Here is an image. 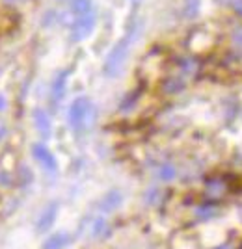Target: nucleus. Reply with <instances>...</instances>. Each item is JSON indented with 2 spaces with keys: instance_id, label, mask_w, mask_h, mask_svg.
I'll list each match as a JSON object with an SVG mask.
<instances>
[{
  "instance_id": "14",
  "label": "nucleus",
  "mask_w": 242,
  "mask_h": 249,
  "mask_svg": "<svg viewBox=\"0 0 242 249\" xmlns=\"http://www.w3.org/2000/svg\"><path fill=\"white\" fill-rule=\"evenodd\" d=\"M71 8H73L74 17H80L84 13H90L92 8V0H71Z\"/></svg>"
},
{
  "instance_id": "1",
  "label": "nucleus",
  "mask_w": 242,
  "mask_h": 249,
  "mask_svg": "<svg viewBox=\"0 0 242 249\" xmlns=\"http://www.w3.org/2000/svg\"><path fill=\"white\" fill-rule=\"evenodd\" d=\"M134 36H136V28H130V30L127 32L125 36L116 43V47L110 51V54L106 56V62H105L103 71H105V74L108 76V78H116L117 74L121 73V69H123V65H125L127 56H129V51H130V45H132Z\"/></svg>"
},
{
  "instance_id": "19",
  "label": "nucleus",
  "mask_w": 242,
  "mask_h": 249,
  "mask_svg": "<svg viewBox=\"0 0 242 249\" xmlns=\"http://www.w3.org/2000/svg\"><path fill=\"white\" fill-rule=\"evenodd\" d=\"M158 194H160V192H158L157 188H151L148 194H146V201H148V203H157L158 199H160Z\"/></svg>"
},
{
  "instance_id": "25",
  "label": "nucleus",
  "mask_w": 242,
  "mask_h": 249,
  "mask_svg": "<svg viewBox=\"0 0 242 249\" xmlns=\"http://www.w3.org/2000/svg\"><path fill=\"white\" fill-rule=\"evenodd\" d=\"M134 2H138V0H134Z\"/></svg>"
},
{
  "instance_id": "16",
  "label": "nucleus",
  "mask_w": 242,
  "mask_h": 249,
  "mask_svg": "<svg viewBox=\"0 0 242 249\" xmlns=\"http://www.w3.org/2000/svg\"><path fill=\"white\" fill-rule=\"evenodd\" d=\"M218 214V210L214 205H203V207H198L196 208V216L200 219H211L214 218Z\"/></svg>"
},
{
  "instance_id": "20",
  "label": "nucleus",
  "mask_w": 242,
  "mask_h": 249,
  "mask_svg": "<svg viewBox=\"0 0 242 249\" xmlns=\"http://www.w3.org/2000/svg\"><path fill=\"white\" fill-rule=\"evenodd\" d=\"M231 8H233V11H235L237 15H241V17H242V0H233Z\"/></svg>"
},
{
  "instance_id": "4",
  "label": "nucleus",
  "mask_w": 242,
  "mask_h": 249,
  "mask_svg": "<svg viewBox=\"0 0 242 249\" xmlns=\"http://www.w3.org/2000/svg\"><path fill=\"white\" fill-rule=\"evenodd\" d=\"M32 156L41 164L43 169H47L49 173H56V169H58L56 158H54V155L45 145H41V143H34V145H32Z\"/></svg>"
},
{
  "instance_id": "18",
  "label": "nucleus",
  "mask_w": 242,
  "mask_h": 249,
  "mask_svg": "<svg viewBox=\"0 0 242 249\" xmlns=\"http://www.w3.org/2000/svg\"><path fill=\"white\" fill-rule=\"evenodd\" d=\"M231 41H233V45H235V51L242 54V28H237V30L233 32Z\"/></svg>"
},
{
  "instance_id": "24",
  "label": "nucleus",
  "mask_w": 242,
  "mask_h": 249,
  "mask_svg": "<svg viewBox=\"0 0 242 249\" xmlns=\"http://www.w3.org/2000/svg\"><path fill=\"white\" fill-rule=\"evenodd\" d=\"M218 249H231L229 246H222V248H218Z\"/></svg>"
},
{
  "instance_id": "21",
  "label": "nucleus",
  "mask_w": 242,
  "mask_h": 249,
  "mask_svg": "<svg viewBox=\"0 0 242 249\" xmlns=\"http://www.w3.org/2000/svg\"><path fill=\"white\" fill-rule=\"evenodd\" d=\"M4 108H6V99H4L2 95H0V112H2Z\"/></svg>"
},
{
  "instance_id": "13",
  "label": "nucleus",
  "mask_w": 242,
  "mask_h": 249,
  "mask_svg": "<svg viewBox=\"0 0 242 249\" xmlns=\"http://www.w3.org/2000/svg\"><path fill=\"white\" fill-rule=\"evenodd\" d=\"M157 175H158V178H160L162 182H169V180H173V178H175V175H177V169H175V166H173V164H162V166L158 167Z\"/></svg>"
},
{
  "instance_id": "3",
  "label": "nucleus",
  "mask_w": 242,
  "mask_h": 249,
  "mask_svg": "<svg viewBox=\"0 0 242 249\" xmlns=\"http://www.w3.org/2000/svg\"><path fill=\"white\" fill-rule=\"evenodd\" d=\"M95 21H97V17H95L93 10L90 11V13L80 15V17H74V22H73V39L74 41L86 39V37L92 34V30H93Z\"/></svg>"
},
{
  "instance_id": "2",
  "label": "nucleus",
  "mask_w": 242,
  "mask_h": 249,
  "mask_svg": "<svg viewBox=\"0 0 242 249\" xmlns=\"http://www.w3.org/2000/svg\"><path fill=\"white\" fill-rule=\"evenodd\" d=\"M95 115H97V112H95V106L92 104V101L88 97H78L69 106L67 121L74 132H82L93 124Z\"/></svg>"
},
{
  "instance_id": "12",
  "label": "nucleus",
  "mask_w": 242,
  "mask_h": 249,
  "mask_svg": "<svg viewBox=\"0 0 242 249\" xmlns=\"http://www.w3.org/2000/svg\"><path fill=\"white\" fill-rule=\"evenodd\" d=\"M179 74L181 76H192V74H196L198 71V62L196 60H192V58H181L179 62Z\"/></svg>"
},
{
  "instance_id": "10",
  "label": "nucleus",
  "mask_w": 242,
  "mask_h": 249,
  "mask_svg": "<svg viewBox=\"0 0 242 249\" xmlns=\"http://www.w3.org/2000/svg\"><path fill=\"white\" fill-rule=\"evenodd\" d=\"M67 76H69V73H67V71H62V73H58V76L53 80V99L56 101V103H58V101H62L63 95H65Z\"/></svg>"
},
{
  "instance_id": "22",
  "label": "nucleus",
  "mask_w": 242,
  "mask_h": 249,
  "mask_svg": "<svg viewBox=\"0 0 242 249\" xmlns=\"http://www.w3.org/2000/svg\"><path fill=\"white\" fill-rule=\"evenodd\" d=\"M8 4H19V2H24V0H6Z\"/></svg>"
},
{
  "instance_id": "5",
  "label": "nucleus",
  "mask_w": 242,
  "mask_h": 249,
  "mask_svg": "<svg viewBox=\"0 0 242 249\" xmlns=\"http://www.w3.org/2000/svg\"><path fill=\"white\" fill-rule=\"evenodd\" d=\"M227 192V182L220 178V177H214V178H209L205 182V196L209 199H222Z\"/></svg>"
},
{
  "instance_id": "8",
  "label": "nucleus",
  "mask_w": 242,
  "mask_h": 249,
  "mask_svg": "<svg viewBox=\"0 0 242 249\" xmlns=\"http://www.w3.org/2000/svg\"><path fill=\"white\" fill-rule=\"evenodd\" d=\"M121 201H123L121 194H119L117 190H114V192H108L105 197H103V201L99 203V208H101L103 212H112V210H116V208L121 205Z\"/></svg>"
},
{
  "instance_id": "6",
  "label": "nucleus",
  "mask_w": 242,
  "mask_h": 249,
  "mask_svg": "<svg viewBox=\"0 0 242 249\" xmlns=\"http://www.w3.org/2000/svg\"><path fill=\"white\" fill-rule=\"evenodd\" d=\"M34 124H36V128L39 130V134L43 138H49L51 136L53 124H51V117H49V114L45 110H41V108H36L34 110Z\"/></svg>"
},
{
  "instance_id": "9",
  "label": "nucleus",
  "mask_w": 242,
  "mask_h": 249,
  "mask_svg": "<svg viewBox=\"0 0 242 249\" xmlns=\"http://www.w3.org/2000/svg\"><path fill=\"white\" fill-rule=\"evenodd\" d=\"M69 244H71V236L67 232H56L49 240H45L43 249H63Z\"/></svg>"
},
{
  "instance_id": "11",
  "label": "nucleus",
  "mask_w": 242,
  "mask_h": 249,
  "mask_svg": "<svg viewBox=\"0 0 242 249\" xmlns=\"http://www.w3.org/2000/svg\"><path fill=\"white\" fill-rule=\"evenodd\" d=\"M185 84H186V80H185V76H181V74L169 76L168 80L164 82V86H162V89H164L166 93H179L181 89L185 88Z\"/></svg>"
},
{
  "instance_id": "17",
  "label": "nucleus",
  "mask_w": 242,
  "mask_h": 249,
  "mask_svg": "<svg viewBox=\"0 0 242 249\" xmlns=\"http://www.w3.org/2000/svg\"><path fill=\"white\" fill-rule=\"evenodd\" d=\"M105 231H106V221L103 218H97L93 221V229H92V234H93L95 238H97V236H103V234H105Z\"/></svg>"
},
{
  "instance_id": "15",
  "label": "nucleus",
  "mask_w": 242,
  "mask_h": 249,
  "mask_svg": "<svg viewBox=\"0 0 242 249\" xmlns=\"http://www.w3.org/2000/svg\"><path fill=\"white\" fill-rule=\"evenodd\" d=\"M198 13H200V0H185L183 15H185L186 19H194Z\"/></svg>"
},
{
  "instance_id": "7",
  "label": "nucleus",
  "mask_w": 242,
  "mask_h": 249,
  "mask_svg": "<svg viewBox=\"0 0 242 249\" xmlns=\"http://www.w3.org/2000/svg\"><path fill=\"white\" fill-rule=\"evenodd\" d=\"M56 214H58V203H51L49 207L43 210L39 219H37V231L39 232L49 231L51 225L54 223V219H56Z\"/></svg>"
},
{
  "instance_id": "23",
  "label": "nucleus",
  "mask_w": 242,
  "mask_h": 249,
  "mask_svg": "<svg viewBox=\"0 0 242 249\" xmlns=\"http://www.w3.org/2000/svg\"><path fill=\"white\" fill-rule=\"evenodd\" d=\"M2 134H6V128L4 126H0V138H2Z\"/></svg>"
}]
</instances>
